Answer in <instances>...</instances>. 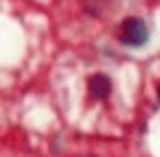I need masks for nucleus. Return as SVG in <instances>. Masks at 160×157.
Listing matches in <instances>:
<instances>
[{
    "mask_svg": "<svg viewBox=\"0 0 160 157\" xmlns=\"http://www.w3.org/2000/svg\"><path fill=\"white\" fill-rule=\"evenodd\" d=\"M120 40L126 45H142L147 40V24L142 19H126L120 27Z\"/></svg>",
    "mask_w": 160,
    "mask_h": 157,
    "instance_id": "f257e3e1",
    "label": "nucleus"
},
{
    "mask_svg": "<svg viewBox=\"0 0 160 157\" xmlns=\"http://www.w3.org/2000/svg\"><path fill=\"white\" fill-rule=\"evenodd\" d=\"M88 88H91V93L96 96V99H107L112 83H109V77H107L104 72H96V75H91V77H88Z\"/></svg>",
    "mask_w": 160,
    "mask_h": 157,
    "instance_id": "f03ea898",
    "label": "nucleus"
},
{
    "mask_svg": "<svg viewBox=\"0 0 160 157\" xmlns=\"http://www.w3.org/2000/svg\"><path fill=\"white\" fill-rule=\"evenodd\" d=\"M158 96H160V85H158Z\"/></svg>",
    "mask_w": 160,
    "mask_h": 157,
    "instance_id": "7ed1b4c3",
    "label": "nucleus"
}]
</instances>
